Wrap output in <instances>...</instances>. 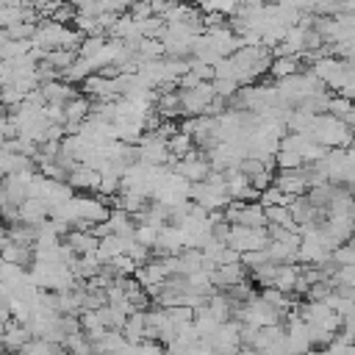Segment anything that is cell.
<instances>
[{"label":"cell","mask_w":355,"mask_h":355,"mask_svg":"<svg viewBox=\"0 0 355 355\" xmlns=\"http://www.w3.org/2000/svg\"><path fill=\"white\" fill-rule=\"evenodd\" d=\"M67 183L72 186V189H100V172L97 169H92V166H86V164H80V166H75L69 175H67Z\"/></svg>","instance_id":"cell-1"},{"label":"cell","mask_w":355,"mask_h":355,"mask_svg":"<svg viewBox=\"0 0 355 355\" xmlns=\"http://www.w3.org/2000/svg\"><path fill=\"white\" fill-rule=\"evenodd\" d=\"M297 67H300V58L297 55H280V58L272 61V75L280 78V80H286V78H291V75L300 72Z\"/></svg>","instance_id":"cell-2"}]
</instances>
